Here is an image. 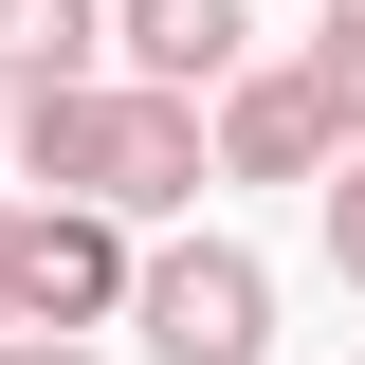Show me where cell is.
<instances>
[{"label":"cell","mask_w":365,"mask_h":365,"mask_svg":"<svg viewBox=\"0 0 365 365\" xmlns=\"http://www.w3.org/2000/svg\"><path fill=\"white\" fill-rule=\"evenodd\" d=\"M128 329H146V365H256L274 347V274L237 237H165V256H128Z\"/></svg>","instance_id":"1"},{"label":"cell","mask_w":365,"mask_h":365,"mask_svg":"<svg viewBox=\"0 0 365 365\" xmlns=\"http://www.w3.org/2000/svg\"><path fill=\"white\" fill-rule=\"evenodd\" d=\"M128 311V220L110 201H19L0 237V329H110Z\"/></svg>","instance_id":"2"},{"label":"cell","mask_w":365,"mask_h":365,"mask_svg":"<svg viewBox=\"0 0 365 365\" xmlns=\"http://www.w3.org/2000/svg\"><path fill=\"white\" fill-rule=\"evenodd\" d=\"M201 165H220V182H329V110H311V73H292V55H237V73L201 91Z\"/></svg>","instance_id":"3"},{"label":"cell","mask_w":365,"mask_h":365,"mask_svg":"<svg viewBox=\"0 0 365 365\" xmlns=\"http://www.w3.org/2000/svg\"><path fill=\"white\" fill-rule=\"evenodd\" d=\"M128 91V73H110ZM201 91H128V110H110V182H91V201H110V220H182V201H201Z\"/></svg>","instance_id":"4"},{"label":"cell","mask_w":365,"mask_h":365,"mask_svg":"<svg viewBox=\"0 0 365 365\" xmlns=\"http://www.w3.org/2000/svg\"><path fill=\"white\" fill-rule=\"evenodd\" d=\"M256 55V0H110V73L128 91H220Z\"/></svg>","instance_id":"5"},{"label":"cell","mask_w":365,"mask_h":365,"mask_svg":"<svg viewBox=\"0 0 365 365\" xmlns=\"http://www.w3.org/2000/svg\"><path fill=\"white\" fill-rule=\"evenodd\" d=\"M110 110H128L110 73H19L0 165H19V182H55V201H91V182H110Z\"/></svg>","instance_id":"6"},{"label":"cell","mask_w":365,"mask_h":365,"mask_svg":"<svg viewBox=\"0 0 365 365\" xmlns=\"http://www.w3.org/2000/svg\"><path fill=\"white\" fill-rule=\"evenodd\" d=\"M110 55V0H0V73H91Z\"/></svg>","instance_id":"7"},{"label":"cell","mask_w":365,"mask_h":365,"mask_svg":"<svg viewBox=\"0 0 365 365\" xmlns=\"http://www.w3.org/2000/svg\"><path fill=\"white\" fill-rule=\"evenodd\" d=\"M292 73H311V110H329V146H365V37H329V19H311V55H292Z\"/></svg>","instance_id":"8"},{"label":"cell","mask_w":365,"mask_h":365,"mask_svg":"<svg viewBox=\"0 0 365 365\" xmlns=\"http://www.w3.org/2000/svg\"><path fill=\"white\" fill-rule=\"evenodd\" d=\"M329 274L365 292V146H329Z\"/></svg>","instance_id":"9"},{"label":"cell","mask_w":365,"mask_h":365,"mask_svg":"<svg viewBox=\"0 0 365 365\" xmlns=\"http://www.w3.org/2000/svg\"><path fill=\"white\" fill-rule=\"evenodd\" d=\"M0 365H91V347H73V329H0Z\"/></svg>","instance_id":"10"},{"label":"cell","mask_w":365,"mask_h":365,"mask_svg":"<svg viewBox=\"0 0 365 365\" xmlns=\"http://www.w3.org/2000/svg\"><path fill=\"white\" fill-rule=\"evenodd\" d=\"M329 37H365V0H329Z\"/></svg>","instance_id":"11"},{"label":"cell","mask_w":365,"mask_h":365,"mask_svg":"<svg viewBox=\"0 0 365 365\" xmlns=\"http://www.w3.org/2000/svg\"><path fill=\"white\" fill-rule=\"evenodd\" d=\"M0 237H19V201H0Z\"/></svg>","instance_id":"12"},{"label":"cell","mask_w":365,"mask_h":365,"mask_svg":"<svg viewBox=\"0 0 365 365\" xmlns=\"http://www.w3.org/2000/svg\"><path fill=\"white\" fill-rule=\"evenodd\" d=\"M0 110H19V73H0Z\"/></svg>","instance_id":"13"}]
</instances>
